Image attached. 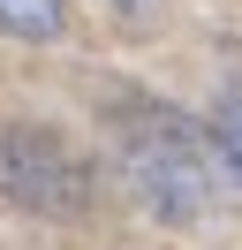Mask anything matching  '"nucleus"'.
Listing matches in <instances>:
<instances>
[{
  "mask_svg": "<svg viewBox=\"0 0 242 250\" xmlns=\"http://www.w3.org/2000/svg\"><path fill=\"white\" fill-rule=\"evenodd\" d=\"M121 129V167H129L136 197L151 205L159 220H197L212 197V159L197 144V129L166 106H121L114 114Z\"/></svg>",
  "mask_w": 242,
  "mask_h": 250,
  "instance_id": "f257e3e1",
  "label": "nucleus"
},
{
  "mask_svg": "<svg viewBox=\"0 0 242 250\" xmlns=\"http://www.w3.org/2000/svg\"><path fill=\"white\" fill-rule=\"evenodd\" d=\"M68 0H0V31L8 38H60Z\"/></svg>",
  "mask_w": 242,
  "mask_h": 250,
  "instance_id": "7ed1b4c3",
  "label": "nucleus"
},
{
  "mask_svg": "<svg viewBox=\"0 0 242 250\" xmlns=\"http://www.w3.org/2000/svg\"><path fill=\"white\" fill-rule=\"evenodd\" d=\"M0 189L30 212H76L83 205V167L68 159L60 137H38V129H8L0 137Z\"/></svg>",
  "mask_w": 242,
  "mask_h": 250,
  "instance_id": "f03ea898",
  "label": "nucleus"
},
{
  "mask_svg": "<svg viewBox=\"0 0 242 250\" xmlns=\"http://www.w3.org/2000/svg\"><path fill=\"white\" fill-rule=\"evenodd\" d=\"M212 137H220V152H227V167L242 174V91H227L220 106H212Z\"/></svg>",
  "mask_w": 242,
  "mask_h": 250,
  "instance_id": "20e7f679",
  "label": "nucleus"
},
{
  "mask_svg": "<svg viewBox=\"0 0 242 250\" xmlns=\"http://www.w3.org/2000/svg\"><path fill=\"white\" fill-rule=\"evenodd\" d=\"M114 8H151V0H114Z\"/></svg>",
  "mask_w": 242,
  "mask_h": 250,
  "instance_id": "39448f33",
  "label": "nucleus"
}]
</instances>
